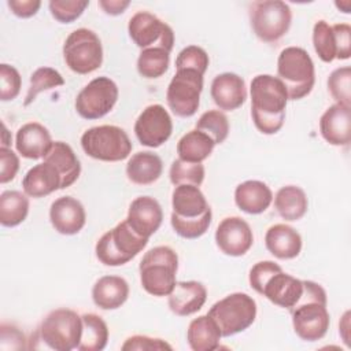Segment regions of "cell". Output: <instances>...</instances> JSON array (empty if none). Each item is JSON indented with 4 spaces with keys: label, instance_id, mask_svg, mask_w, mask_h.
<instances>
[{
    "label": "cell",
    "instance_id": "1",
    "mask_svg": "<svg viewBox=\"0 0 351 351\" xmlns=\"http://www.w3.org/2000/svg\"><path fill=\"white\" fill-rule=\"evenodd\" d=\"M251 117L263 134H276L284 125L288 93L280 78L270 74L255 75L250 86Z\"/></svg>",
    "mask_w": 351,
    "mask_h": 351
},
{
    "label": "cell",
    "instance_id": "2",
    "mask_svg": "<svg viewBox=\"0 0 351 351\" xmlns=\"http://www.w3.org/2000/svg\"><path fill=\"white\" fill-rule=\"evenodd\" d=\"M325 289L310 280H303V292L289 308L295 333L304 341L321 340L330 325Z\"/></svg>",
    "mask_w": 351,
    "mask_h": 351
},
{
    "label": "cell",
    "instance_id": "3",
    "mask_svg": "<svg viewBox=\"0 0 351 351\" xmlns=\"http://www.w3.org/2000/svg\"><path fill=\"white\" fill-rule=\"evenodd\" d=\"M248 281L255 292L288 310L296 304L303 292V280L285 273L273 261L255 263L250 270Z\"/></svg>",
    "mask_w": 351,
    "mask_h": 351
},
{
    "label": "cell",
    "instance_id": "4",
    "mask_svg": "<svg viewBox=\"0 0 351 351\" xmlns=\"http://www.w3.org/2000/svg\"><path fill=\"white\" fill-rule=\"evenodd\" d=\"M178 255L167 245L148 250L140 261V282L143 289L152 296H169L176 285Z\"/></svg>",
    "mask_w": 351,
    "mask_h": 351
},
{
    "label": "cell",
    "instance_id": "5",
    "mask_svg": "<svg viewBox=\"0 0 351 351\" xmlns=\"http://www.w3.org/2000/svg\"><path fill=\"white\" fill-rule=\"evenodd\" d=\"M277 78L284 84L289 100L306 97L315 84V67L307 51L300 47L284 48L277 59Z\"/></svg>",
    "mask_w": 351,
    "mask_h": 351
},
{
    "label": "cell",
    "instance_id": "6",
    "mask_svg": "<svg viewBox=\"0 0 351 351\" xmlns=\"http://www.w3.org/2000/svg\"><path fill=\"white\" fill-rule=\"evenodd\" d=\"M147 244L148 239L137 234L125 219L97 240L95 252L103 265L122 266L138 255Z\"/></svg>",
    "mask_w": 351,
    "mask_h": 351
},
{
    "label": "cell",
    "instance_id": "7",
    "mask_svg": "<svg viewBox=\"0 0 351 351\" xmlns=\"http://www.w3.org/2000/svg\"><path fill=\"white\" fill-rule=\"evenodd\" d=\"M208 317L217 324L222 337H229L248 329L256 318V302L244 292H233L215 302Z\"/></svg>",
    "mask_w": 351,
    "mask_h": 351
},
{
    "label": "cell",
    "instance_id": "8",
    "mask_svg": "<svg viewBox=\"0 0 351 351\" xmlns=\"http://www.w3.org/2000/svg\"><path fill=\"white\" fill-rule=\"evenodd\" d=\"M84 152L103 162H119L132 152V141L128 133L115 125H100L89 128L81 136Z\"/></svg>",
    "mask_w": 351,
    "mask_h": 351
},
{
    "label": "cell",
    "instance_id": "9",
    "mask_svg": "<svg viewBox=\"0 0 351 351\" xmlns=\"http://www.w3.org/2000/svg\"><path fill=\"white\" fill-rule=\"evenodd\" d=\"M82 333V318L71 308H56L48 313L40 324L38 335L55 351L78 348Z\"/></svg>",
    "mask_w": 351,
    "mask_h": 351
},
{
    "label": "cell",
    "instance_id": "10",
    "mask_svg": "<svg viewBox=\"0 0 351 351\" xmlns=\"http://www.w3.org/2000/svg\"><path fill=\"white\" fill-rule=\"evenodd\" d=\"M250 22L259 40L276 43L288 33L292 22V11L281 0L254 1L250 5Z\"/></svg>",
    "mask_w": 351,
    "mask_h": 351
},
{
    "label": "cell",
    "instance_id": "11",
    "mask_svg": "<svg viewBox=\"0 0 351 351\" xmlns=\"http://www.w3.org/2000/svg\"><path fill=\"white\" fill-rule=\"evenodd\" d=\"M67 67L77 74H89L103 63V45L99 36L86 27L73 30L63 44Z\"/></svg>",
    "mask_w": 351,
    "mask_h": 351
},
{
    "label": "cell",
    "instance_id": "12",
    "mask_svg": "<svg viewBox=\"0 0 351 351\" xmlns=\"http://www.w3.org/2000/svg\"><path fill=\"white\" fill-rule=\"evenodd\" d=\"M203 90V75L195 70H176L167 90L166 101L171 112L180 118H189L196 114Z\"/></svg>",
    "mask_w": 351,
    "mask_h": 351
},
{
    "label": "cell",
    "instance_id": "13",
    "mask_svg": "<svg viewBox=\"0 0 351 351\" xmlns=\"http://www.w3.org/2000/svg\"><path fill=\"white\" fill-rule=\"evenodd\" d=\"M118 86L110 77H96L75 97V110L84 119H99L107 115L118 100Z\"/></svg>",
    "mask_w": 351,
    "mask_h": 351
},
{
    "label": "cell",
    "instance_id": "14",
    "mask_svg": "<svg viewBox=\"0 0 351 351\" xmlns=\"http://www.w3.org/2000/svg\"><path fill=\"white\" fill-rule=\"evenodd\" d=\"M132 41L141 49L162 48L171 52L174 45V32L156 15L148 11L136 12L128 23Z\"/></svg>",
    "mask_w": 351,
    "mask_h": 351
},
{
    "label": "cell",
    "instance_id": "15",
    "mask_svg": "<svg viewBox=\"0 0 351 351\" xmlns=\"http://www.w3.org/2000/svg\"><path fill=\"white\" fill-rule=\"evenodd\" d=\"M173 132V121L162 104L147 106L134 122V134L141 145L158 148L165 144Z\"/></svg>",
    "mask_w": 351,
    "mask_h": 351
},
{
    "label": "cell",
    "instance_id": "16",
    "mask_svg": "<svg viewBox=\"0 0 351 351\" xmlns=\"http://www.w3.org/2000/svg\"><path fill=\"white\" fill-rule=\"evenodd\" d=\"M218 248L229 256H243L254 243L251 226L240 217L223 218L215 230Z\"/></svg>",
    "mask_w": 351,
    "mask_h": 351
},
{
    "label": "cell",
    "instance_id": "17",
    "mask_svg": "<svg viewBox=\"0 0 351 351\" xmlns=\"http://www.w3.org/2000/svg\"><path fill=\"white\" fill-rule=\"evenodd\" d=\"M49 221L53 229L64 236H73L82 230L86 213L82 203L73 196H60L52 202Z\"/></svg>",
    "mask_w": 351,
    "mask_h": 351
},
{
    "label": "cell",
    "instance_id": "18",
    "mask_svg": "<svg viewBox=\"0 0 351 351\" xmlns=\"http://www.w3.org/2000/svg\"><path fill=\"white\" fill-rule=\"evenodd\" d=\"M126 221L137 234L149 239L160 228L163 211L156 199L138 196L130 203Z\"/></svg>",
    "mask_w": 351,
    "mask_h": 351
},
{
    "label": "cell",
    "instance_id": "19",
    "mask_svg": "<svg viewBox=\"0 0 351 351\" xmlns=\"http://www.w3.org/2000/svg\"><path fill=\"white\" fill-rule=\"evenodd\" d=\"M319 133L330 145L347 147L351 141V107L332 104L319 118Z\"/></svg>",
    "mask_w": 351,
    "mask_h": 351
},
{
    "label": "cell",
    "instance_id": "20",
    "mask_svg": "<svg viewBox=\"0 0 351 351\" xmlns=\"http://www.w3.org/2000/svg\"><path fill=\"white\" fill-rule=\"evenodd\" d=\"M210 93L217 107L223 111L237 110L247 99L245 82L236 73L218 74L211 82Z\"/></svg>",
    "mask_w": 351,
    "mask_h": 351
},
{
    "label": "cell",
    "instance_id": "21",
    "mask_svg": "<svg viewBox=\"0 0 351 351\" xmlns=\"http://www.w3.org/2000/svg\"><path fill=\"white\" fill-rule=\"evenodd\" d=\"M53 141L49 130L38 122L22 125L15 136V148L26 159L44 158L51 149Z\"/></svg>",
    "mask_w": 351,
    "mask_h": 351
},
{
    "label": "cell",
    "instance_id": "22",
    "mask_svg": "<svg viewBox=\"0 0 351 351\" xmlns=\"http://www.w3.org/2000/svg\"><path fill=\"white\" fill-rule=\"evenodd\" d=\"M207 299V289L199 281H177L169 295V308L180 317L197 313Z\"/></svg>",
    "mask_w": 351,
    "mask_h": 351
},
{
    "label": "cell",
    "instance_id": "23",
    "mask_svg": "<svg viewBox=\"0 0 351 351\" xmlns=\"http://www.w3.org/2000/svg\"><path fill=\"white\" fill-rule=\"evenodd\" d=\"M171 215L181 219L199 218L211 210L200 188L191 184H182L174 188L171 193Z\"/></svg>",
    "mask_w": 351,
    "mask_h": 351
},
{
    "label": "cell",
    "instance_id": "24",
    "mask_svg": "<svg viewBox=\"0 0 351 351\" xmlns=\"http://www.w3.org/2000/svg\"><path fill=\"white\" fill-rule=\"evenodd\" d=\"M265 245L278 259H293L302 251V236L287 223H276L267 229Z\"/></svg>",
    "mask_w": 351,
    "mask_h": 351
},
{
    "label": "cell",
    "instance_id": "25",
    "mask_svg": "<svg viewBox=\"0 0 351 351\" xmlns=\"http://www.w3.org/2000/svg\"><path fill=\"white\" fill-rule=\"evenodd\" d=\"M273 202L271 189L259 180H248L234 189L236 206L247 214H262Z\"/></svg>",
    "mask_w": 351,
    "mask_h": 351
},
{
    "label": "cell",
    "instance_id": "26",
    "mask_svg": "<svg viewBox=\"0 0 351 351\" xmlns=\"http://www.w3.org/2000/svg\"><path fill=\"white\" fill-rule=\"evenodd\" d=\"M129 298V284L119 276H103L92 288V300L101 310H117Z\"/></svg>",
    "mask_w": 351,
    "mask_h": 351
},
{
    "label": "cell",
    "instance_id": "27",
    "mask_svg": "<svg viewBox=\"0 0 351 351\" xmlns=\"http://www.w3.org/2000/svg\"><path fill=\"white\" fill-rule=\"evenodd\" d=\"M60 184L62 180L58 170L47 162L38 163L29 169L22 180L23 193L34 199L48 196L60 189Z\"/></svg>",
    "mask_w": 351,
    "mask_h": 351
},
{
    "label": "cell",
    "instance_id": "28",
    "mask_svg": "<svg viewBox=\"0 0 351 351\" xmlns=\"http://www.w3.org/2000/svg\"><path fill=\"white\" fill-rule=\"evenodd\" d=\"M44 162L52 165L62 180L60 189L73 185L81 174V163L73 148L64 141H53L51 149L44 156Z\"/></svg>",
    "mask_w": 351,
    "mask_h": 351
},
{
    "label": "cell",
    "instance_id": "29",
    "mask_svg": "<svg viewBox=\"0 0 351 351\" xmlns=\"http://www.w3.org/2000/svg\"><path fill=\"white\" fill-rule=\"evenodd\" d=\"M163 171V162L159 155L151 151L133 154L126 163V176L136 185L154 184Z\"/></svg>",
    "mask_w": 351,
    "mask_h": 351
},
{
    "label": "cell",
    "instance_id": "30",
    "mask_svg": "<svg viewBox=\"0 0 351 351\" xmlns=\"http://www.w3.org/2000/svg\"><path fill=\"white\" fill-rule=\"evenodd\" d=\"M221 337L219 328L207 314L192 319L186 330V340L193 351H214L219 347Z\"/></svg>",
    "mask_w": 351,
    "mask_h": 351
},
{
    "label": "cell",
    "instance_id": "31",
    "mask_svg": "<svg viewBox=\"0 0 351 351\" xmlns=\"http://www.w3.org/2000/svg\"><path fill=\"white\" fill-rule=\"evenodd\" d=\"M308 200L306 192L296 185L281 186L274 196V208L285 221H298L306 213Z\"/></svg>",
    "mask_w": 351,
    "mask_h": 351
},
{
    "label": "cell",
    "instance_id": "32",
    "mask_svg": "<svg viewBox=\"0 0 351 351\" xmlns=\"http://www.w3.org/2000/svg\"><path fill=\"white\" fill-rule=\"evenodd\" d=\"M214 147L215 143L211 137L197 129H192L178 140L177 154L182 160L203 163L211 155Z\"/></svg>",
    "mask_w": 351,
    "mask_h": 351
},
{
    "label": "cell",
    "instance_id": "33",
    "mask_svg": "<svg viewBox=\"0 0 351 351\" xmlns=\"http://www.w3.org/2000/svg\"><path fill=\"white\" fill-rule=\"evenodd\" d=\"M82 333L78 344L80 351H101L108 343V326L104 319L93 313L81 315Z\"/></svg>",
    "mask_w": 351,
    "mask_h": 351
},
{
    "label": "cell",
    "instance_id": "34",
    "mask_svg": "<svg viewBox=\"0 0 351 351\" xmlns=\"http://www.w3.org/2000/svg\"><path fill=\"white\" fill-rule=\"evenodd\" d=\"M29 214V197L19 191H4L0 195V223L14 228L22 223Z\"/></svg>",
    "mask_w": 351,
    "mask_h": 351
},
{
    "label": "cell",
    "instance_id": "35",
    "mask_svg": "<svg viewBox=\"0 0 351 351\" xmlns=\"http://www.w3.org/2000/svg\"><path fill=\"white\" fill-rule=\"evenodd\" d=\"M170 63V52L162 48L141 49L137 59V71L141 77L154 80L162 77Z\"/></svg>",
    "mask_w": 351,
    "mask_h": 351
},
{
    "label": "cell",
    "instance_id": "36",
    "mask_svg": "<svg viewBox=\"0 0 351 351\" xmlns=\"http://www.w3.org/2000/svg\"><path fill=\"white\" fill-rule=\"evenodd\" d=\"M62 85H64V78L62 77V74L58 70H55L52 67L36 69L30 75V85L27 88V93H26L23 106L32 104L41 92L49 90V89H53V88H58Z\"/></svg>",
    "mask_w": 351,
    "mask_h": 351
},
{
    "label": "cell",
    "instance_id": "37",
    "mask_svg": "<svg viewBox=\"0 0 351 351\" xmlns=\"http://www.w3.org/2000/svg\"><path fill=\"white\" fill-rule=\"evenodd\" d=\"M195 129L206 133L217 145L226 140L229 134V121L225 112L219 110H208L200 115Z\"/></svg>",
    "mask_w": 351,
    "mask_h": 351
},
{
    "label": "cell",
    "instance_id": "38",
    "mask_svg": "<svg viewBox=\"0 0 351 351\" xmlns=\"http://www.w3.org/2000/svg\"><path fill=\"white\" fill-rule=\"evenodd\" d=\"M313 45L322 62L330 63L336 59L335 33L332 26L324 19L317 21L313 27Z\"/></svg>",
    "mask_w": 351,
    "mask_h": 351
},
{
    "label": "cell",
    "instance_id": "39",
    "mask_svg": "<svg viewBox=\"0 0 351 351\" xmlns=\"http://www.w3.org/2000/svg\"><path fill=\"white\" fill-rule=\"evenodd\" d=\"M204 174H206V170L203 163L186 162L180 158L173 160L169 170V177L174 186L182 185V184L200 186L204 180Z\"/></svg>",
    "mask_w": 351,
    "mask_h": 351
},
{
    "label": "cell",
    "instance_id": "40",
    "mask_svg": "<svg viewBox=\"0 0 351 351\" xmlns=\"http://www.w3.org/2000/svg\"><path fill=\"white\" fill-rule=\"evenodd\" d=\"M328 90L337 104L351 107V67L333 70L328 78Z\"/></svg>",
    "mask_w": 351,
    "mask_h": 351
},
{
    "label": "cell",
    "instance_id": "41",
    "mask_svg": "<svg viewBox=\"0 0 351 351\" xmlns=\"http://www.w3.org/2000/svg\"><path fill=\"white\" fill-rule=\"evenodd\" d=\"M211 218H213V213L211 210H208L202 217L192 218V219H181L178 217L171 215L170 223L178 236L184 239H199L208 230L211 225Z\"/></svg>",
    "mask_w": 351,
    "mask_h": 351
},
{
    "label": "cell",
    "instance_id": "42",
    "mask_svg": "<svg viewBox=\"0 0 351 351\" xmlns=\"http://www.w3.org/2000/svg\"><path fill=\"white\" fill-rule=\"evenodd\" d=\"M210 63L208 53L197 45H188L180 51L176 58V70L189 69L204 75Z\"/></svg>",
    "mask_w": 351,
    "mask_h": 351
},
{
    "label": "cell",
    "instance_id": "43",
    "mask_svg": "<svg viewBox=\"0 0 351 351\" xmlns=\"http://www.w3.org/2000/svg\"><path fill=\"white\" fill-rule=\"evenodd\" d=\"M88 5V0H51L48 4L51 15L60 23L74 22Z\"/></svg>",
    "mask_w": 351,
    "mask_h": 351
},
{
    "label": "cell",
    "instance_id": "44",
    "mask_svg": "<svg viewBox=\"0 0 351 351\" xmlns=\"http://www.w3.org/2000/svg\"><path fill=\"white\" fill-rule=\"evenodd\" d=\"M21 74L19 71L7 63L0 64V100H14L21 92Z\"/></svg>",
    "mask_w": 351,
    "mask_h": 351
},
{
    "label": "cell",
    "instance_id": "45",
    "mask_svg": "<svg viewBox=\"0 0 351 351\" xmlns=\"http://www.w3.org/2000/svg\"><path fill=\"white\" fill-rule=\"evenodd\" d=\"M122 351H154V350H173V347L163 339L149 337L145 335H134L125 340L121 346Z\"/></svg>",
    "mask_w": 351,
    "mask_h": 351
},
{
    "label": "cell",
    "instance_id": "46",
    "mask_svg": "<svg viewBox=\"0 0 351 351\" xmlns=\"http://www.w3.org/2000/svg\"><path fill=\"white\" fill-rule=\"evenodd\" d=\"M19 170L18 155L7 147H0V182L7 184L12 181Z\"/></svg>",
    "mask_w": 351,
    "mask_h": 351
},
{
    "label": "cell",
    "instance_id": "47",
    "mask_svg": "<svg viewBox=\"0 0 351 351\" xmlns=\"http://www.w3.org/2000/svg\"><path fill=\"white\" fill-rule=\"evenodd\" d=\"M336 40V59L346 60L351 56V26L348 23L332 25Z\"/></svg>",
    "mask_w": 351,
    "mask_h": 351
},
{
    "label": "cell",
    "instance_id": "48",
    "mask_svg": "<svg viewBox=\"0 0 351 351\" xmlns=\"http://www.w3.org/2000/svg\"><path fill=\"white\" fill-rule=\"evenodd\" d=\"M0 348L1 350H22L26 348L23 333L14 325L1 324L0 326Z\"/></svg>",
    "mask_w": 351,
    "mask_h": 351
},
{
    "label": "cell",
    "instance_id": "49",
    "mask_svg": "<svg viewBox=\"0 0 351 351\" xmlns=\"http://www.w3.org/2000/svg\"><path fill=\"white\" fill-rule=\"evenodd\" d=\"M8 8L18 18H30L36 15L41 7L40 0H8Z\"/></svg>",
    "mask_w": 351,
    "mask_h": 351
},
{
    "label": "cell",
    "instance_id": "50",
    "mask_svg": "<svg viewBox=\"0 0 351 351\" xmlns=\"http://www.w3.org/2000/svg\"><path fill=\"white\" fill-rule=\"evenodd\" d=\"M130 5L129 0H99V7L107 15H121Z\"/></svg>",
    "mask_w": 351,
    "mask_h": 351
},
{
    "label": "cell",
    "instance_id": "51",
    "mask_svg": "<svg viewBox=\"0 0 351 351\" xmlns=\"http://www.w3.org/2000/svg\"><path fill=\"white\" fill-rule=\"evenodd\" d=\"M11 133L8 132V129H7V126H5V123L3 122V132H1V147H7V148H10V145H11Z\"/></svg>",
    "mask_w": 351,
    "mask_h": 351
},
{
    "label": "cell",
    "instance_id": "52",
    "mask_svg": "<svg viewBox=\"0 0 351 351\" xmlns=\"http://www.w3.org/2000/svg\"><path fill=\"white\" fill-rule=\"evenodd\" d=\"M336 7H337V8H341V12L348 14V12H350V7H351V3H350V1H344V3L336 1Z\"/></svg>",
    "mask_w": 351,
    "mask_h": 351
}]
</instances>
